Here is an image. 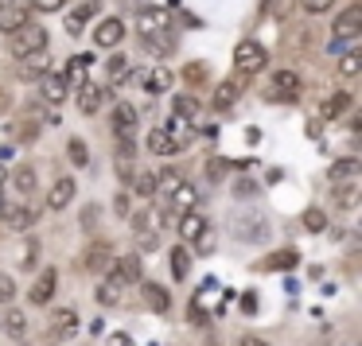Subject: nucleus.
Segmentation results:
<instances>
[{
  "instance_id": "f257e3e1",
  "label": "nucleus",
  "mask_w": 362,
  "mask_h": 346,
  "mask_svg": "<svg viewBox=\"0 0 362 346\" xmlns=\"http://www.w3.org/2000/svg\"><path fill=\"white\" fill-rule=\"evenodd\" d=\"M47 47V32H43L40 24H20L16 32H12V55L24 59L32 55V51H43Z\"/></svg>"
},
{
  "instance_id": "f03ea898",
  "label": "nucleus",
  "mask_w": 362,
  "mask_h": 346,
  "mask_svg": "<svg viewBox=\"0 0 362 346\" xmlns=\"http://www.w3.org/2000/svg\"><path fill=\"white\" fill-rule=\"evenodd\" d=\"M265 63H269V55H265V47H261L257 40H242V43L234 47V66H238V74H257Z\"/></svg>"
},
{
  "instance_id": "7ed1b4c3",
  "label": "nucleus",
  "mask_w": 362,
  "mask_h": 346,
  "mask_svg": "<svg viewBox=\"0 0 362 346\" xmlns=\"http://www.w3.org/2000/svg\"><path fill=\"white\" fill-rule=\"evenodd\" d=\"M300 90H304V82H300L296 71H276L273 78H269V97H273V102H296Z\"/></svg>"
},
{
  "instance_id": "20e7f679",
  "label": "nucleus",
  "mask_w": 362,
  "mask_h": 346,
  "mask_svg": "<svg viewBox=\"0 0 362 346\" xmlns=\"http://www.w3.org/2000/svg\"><path fill=\"white\" fill-rule=\"evenodd\" d=\"M331 32H335V43L358 40V32H362V4H351V8L339 12L335 24H331Z\"/></svg>"
},
{
  "instance_id": "39448f33",
  "label": "nucleus",
  "mask_w": 362,
  "mask_h": 346,
  "mask_svg": "<svg viewBox=\"0 0 362 346\" xmlns=\"http://www.w3.org/2000/svg\"><path fill=\"white\" fill-rule=\"evenodd\" d=\"M136 121H141V113H136L133 102H117V105H113V136H117V141H133V136H136Z\"/></svg>"
},
{
  "instance_id": "423d86ee",
  "label": "nucleus",
  "mask_w": 362,
  "mask_h": 346,
  "mask_svg": "<svg viewBox=\"0 0 362 346\" xmlns=\"http://www.w3.org/2000/svg\"><path fill=\"white\" fill-rule=\"evenodd\" d=\"M82 273H110L113 268V245H105V241H94L86 253H82Z\"/></svg>"
},
{
  "instance_id": "0eeeda50",
  "label": "nucleus",
  "mask_w": 362,
  "mask_h": 346,
  "mask_svg": "<svg viewBox=\"0 0 362 346\" xmlns=\"http://www.w3.org/2000/svg\"><path fill=\"white\" fill-rule=\"evenodd\" d=\"M55 284H59V273H55V268H43V273L35 276V284H32V292H28V299H32L35 307H47L51 296H55Z\"/></svg>"
},
{
  "instance_id": "6e6552de",
  "label": "nucleus",
  "mask_w": 362,
  "mask_h": 346,
  "mask_svg": "<svg viewBox=\"0 0 362 346\" xmlns=\"http://www.w3.org/2000/svg\"><path fill=\"white\" fill-rule=\"evenodd\" d=\"M47 71H51V55H47V47H43V51H32V55L20 59V78H24V82H40Z\"/></svg>"
},
{
  "instance_id": "1a4fd4ad",
  "label": "nucleus",
  "mask_w": 362,
  "mask_h": 346,
  "mask_svg": "<svg viewBox=\"0 0 362 346\" xmlns=\"http://www.w3.org/2000/svg\"><path fill=\"white\" fill-rule=\"evenodd\" d=\"M74 330H78V315H74V307H59V311H51L47 338H71Z\"/></svg>"
},
{
  "instance_id": "9d476101",
  "label": "nucleus",
  "mask_w": 362,
  "mask_h": 346,
  "mask_svg": "<svg viewBox=\"0 0 362 346\" xmlns=\"http://www.w3.org/2000/svg\"><path fill=\"white\" fill-rule=\"evenodd\" d=\"M40 102L43 105H63L66 102V78L63 74H43L40 78Z\"/></svg>"
},
{
  "instance_id": "9b49d317",
  "label": "nucleus",
  "mask_w": 362,
  "mask_h": 346,
  "mask_svg": "<svg viewBox=\"0 0 362 346\" xmlns=\"http://www.w3.org/2000/svg\"><path fill=\"white\" fill-rule=\"evenodd\" d=\"M43 125H47V117H43L40 109H32V113H24V117L16 121V141H24V144H32V141H40V133H43Z\"/></svg>"
},
{
  "instance_id": "f8f14e48",
  "label": "nucleus",
  "mask_w": 362,
  "mask_h": 346,
  "mask_svg": "<svg viewBox=\"0 0 362 346\" xmlns=\"http://www.w3.org/2000/svg\"><path fill=\"white\" fill-rule=\"evenodd\" d=\"M110 280H117V284H133V280H141V257L136 253H129V257H113V268H110Z\"/></svg>"
},
{
  "instance_id": "ddd939ff",
  "label": "nucleus",
  "mask_w": 362,
  "mask_h": 346,
  "mask_svg": "<svg viewBox=\"0 0 362 346\" xmlns=\"http://www.w3.org/2000/svg\"><path fill=\"white\" fill-rule=\"evenodd\" d=\"M121 40H125V24H121L117 16H110V20H102V24H98V32H94L98 47H117Z\"/></svg>"
},
{
  "instance_id": "4468645a",
  "label": "nucleus",
  "mask_w": 362,
  "mask_h": 346,
  "mask_svg": "<svg viewBox=\"0 0 362 346\" xmlns=\"http://www.w3.org/2000/svg\"><path fill=\"white\" fill-rule=\"evenodd\" d=\"M20 24H28V12L20 0H0V32H16Z\"/></svg>"
},
{
  "instance_id": "2eb2a0df",
  "label": "nucleus",
  "mask_w": 362,
  "mask_h": 346,
  "mask_svg": "<svg viewBox=\"0 0 362 346\" xmlns=\"http://www.w3.org/2000/svg\"><path fill=\"white\" fill-rule=\"evenodd\" d=\"M168 12L164 8H144L141 16H136V28H141V35H160V32H168Z\"/></svg>"
},
{
  "instance_id": "dca6fc26",
  "label": "nucleus",
  "mask_w": 362,
  "mask_h": 346,
  "mask_svg": "<svg viewBox=\"0 0 362 346\" xmlns=\"http://www.w3.org/2000/svg\"><path fill=\"white\" fill-rule=\"evenodd\" d=\"M238 94H242V82L238 78H226V82H218V86H214V97H211V105L218 113H226L230 105L238 102Z\"/></svg>"
},
{
  "instance_id": "f3484780",
  "label": "nucleus",
  "mask_w": 362,
  "mask_h": 346,
  "mask_svg": "<svg viewBox=\"0 0 362 346\" xmlns=\"http://www.w3.org/2000/svg\"><path fill=\"white\" fill-rule=\"evenodd\" d=\"M102 97H105V90L98 82H78V109L82 113H98L102 109Z\"/></svg>"
},
{
  "instance_id": "a211bd4d",
  "label": "nucleus",
  "mask_w": 362,
  "mask_h": 346,
  "mask_svg": "<svg viewBox=\"0 0 362 346\" xmlns=\"http://www.w3.org/2000/svg\"><path fill=\"white\" fill-rule=\"evenodd\" d=\"M206 234V218L199 210H187V214H180V237L183 241H199V237Z\"/></svg>"
},
{
  "instance_id": "6ab92c4d",
  "label": "nucleus",
  "mask_w": 362,
  "mask_h": 346,
  "mask_svg": "<svg viewBox=\"0 0 362 346\" xmlns=\"http://www.w3.org/2000/svg\"><path fill=\"white\" fill-rule=\"evenodd\" d=\"M148 148L156 152V156H175V152L183 148V141H175L168 129H156V133H148Z\"/></svg>"
},
{
  "instance_id": "aec40b11",
  "label": "nucleus",
  "mask_w": 362,
  "mask_h": 346,
  "mask_svg": "<svg viewBox=\"0 0 362 346\" xmlns=\"http://www.w3.org/2000/svg\"><path fill=\"white\" fill-rule=\"evenodd\" d=\"M0 214L8 218V226L12 229H28L35 222V210L32 206H12V203H0Z\"/></svg>"
},
{
  "instance_id": "412c9836",
  "label": "nucleus",
  "mask_w": 362,
  "mask_h": 346,
  "mask_svg": "<svg viewBox=\"0 0 362 346\" xmlns=\"http://www.w3.org/2000/svg\"><path fill=\"white\" fill-rule=\"evenodd\" d=\"M172 82H175V74L164 71V66H156V71H148L141 78V86L148 90V94H168V90H172Z\"/></svg>"
},
{
  "instance_id": "4be33fe9",
  "label": "nucleus",
  "mask_w": 362,
  "mask_h": 346,
  "mask_svg": "<svg viewBox=\"0 0 362 346\" xmlns=\"http://www.w3.org/2000/svg\"><path fill=\"white\" fill-rule=\"evenodd\" d=\"M168 304H172V296H168L164 284H156V280L144 284V307L148 311H168Z\"/></svg>"
},
{
  "instance_id": "5701e85b",
  "label": "nucleus",
  "mask_w": 362,
  "mask_h": 346,
  "mask_svg": "<svg viewBox=\"0 0 362 346\" xmlns=\"http://www.w3.org/2000/svg\"><path fill=\"white\" fill-rule=\"evenodd\" d=\"M195 187H191V183H180V187L172 191V206H168V210H180V214H187V210H195Z\"/></svg>"
},
{
  "instance_id": "b1692460",
  "label": "nucleus",
  "mask_w": 362,
  "mask_h": 346,
  "mask_svg": "<svg viewBox=\"0 0 362 346\" xmlns=\"http://www.w3.org/2000/svg\"><path fill=\"white\" fill-rule=\"evenodd\" d=\"M141 40H144V51H148V55H156V59H164V55H172V51H175L172 32H160V35H141Z\"/></svg>"
},
{
  "instance_id": "393cba45",
  "label": "nucleus",
  "mask_w": 362,
  "mask_h": 346,
  "mask_svg": "<svg viewBox=\"0 0 362 346\" xmlns=\"http://www.w3.org/2000/svg\"><path fill=\"white\" fill-rule=\"evenodd\" d=\"M71 198H74V179L66 175V179H59L55 187H51V210H63V206H71Z\"/></svg>"
},
{
  "instance_id": "a878e982",
  "label": "nucleus",
  "mask_w": 362,
  "mask_h": 346,
  "mask_svg": "<svg viewBox=\"0 0 362 346\" xmlns=\"http://www.w3.org/2000/svg\"><path fill=\"white\" fill-rule=\"evenodd\" d=\"M94 12H98V4H94V0L78 4V12H71V16H66V32H71V35H78L82 28H86V20L94 16Z\"/></svg>"
},
{
  "instance_id": "bb28decb",
  "label": "nucleus",
  "mask_w": 362,
  "mask_h": 346,
  "mask_svg": "<svg viewBox=\"0 0 362 346\" xmlns=\"http://www.w3.org/2000/svg\"><path fill=\"white\" fill-rule=\"evenodd\" d=\"M346 109H351V94H331L327 102H323V117H327V121L343 117Z\"/></svg>"
},
{
  "instance_id": "cd10ccee",
  "label": "nucleus",
  "mask_w": 362,
  "mask_h": 346,
  "mask_svg": "<svg viewBox=\"0 0 362 346\" xmlns=\"http://www.w3.org/2000/svg\"><path fill=\"white\" fill-rule=\"evenodd\" d=\"M12 183H16L20 195H32V191H35V167L32 164H20L16 175H12Z\"/></svg>"
},
{
  "instance_id": "c85d7f7f",
  "label": "nucleus",
  "mask_w": 362,
  "mask_h": 346,
  "mask_svg": "<svg viewBox=\"0 0 362 346\" xmlns=\"http://www.w3.org/2000/svg\"><path fill=\"white\" fill-rule=\"evenodd\" d=\"M195 113H199V102H195L191 94H180V97H175V105H172V117H175V121H191Z\"/></svg>"
},
{
  "instance_id": "c756f323",
  "label": "nucleus",
  "mask_w": 362,
  "mask_h": 346,
  "mask_svg": "<svg viewBox=\"0 0 362 346\" xmlns=\"http://www.w3.org/2000/svg\"><path fill=\"white\" fill-rule=\"evenodd\" d=\"M296 261H300V257H296L292 249H281V253H269V261H265L261 268H273V273H284V268H292Z\"/></svg>"
},
{
  "instance_id": "7c9ffc66",
  "label": "nucleus",
  "mask_w": 362,
  "mask_h": 346,
  "mask_svg": "<svg viewBox=\"0 0 362 346\" xmlns=\"http://www.w3.org/2000/svg\"><path fill=\"white\" fill-rule=\"evenodd\" d=\"M358 66H362V51L358 47H351L343 59H339V74H343V78H354V74H358Z\"/></svg>"
},
{
  "instance_id": "2f4dec72",
  "label": "nucleus",
  "mask_w": 362,
  "mask_h": 346,
  "mask_svg": "<svg viewBox=\"0 0 362 346\" xmlns=\"http://www.w3.org/2000/svg\"><path fill=\"white\" fill-rule=\"evenodd\" d=\"M4 330H8L12 338H24V335H28V319H24V311H8V315H4Z\"/></svg>"
},
{
  "instance_id": "473e14b6",
  "label": "nucleus",
  "mask_w": 362,
  "mask_h": 346,
  "mask_svg": "<svg viewBox=\"0 0 362 346\" xmlns=\"http://www.w3.org/2000/svg\"><path fill=\"white\" fill-rule=\"evenodd\" d=\"M187 273H191V253L187 249H172V276L183 280Z\"/></svg>"
},
{
  "instance_id": "72a5a7b5",
  "label": "nucleus",
  "mask_w": 362,
  "mask_h": 346,
  "mask_svg": "<svg viewBox=\"0 0 362 346\" xmlns=\"http://www.w3.org/2000/svg\"><path fill=\"white\" fill-rule=\"evenodd\" d=\"M133 187H136V195L152 198V195H156V175H152V172H141V175H133Z\"/></svg>"
},
{
  "instance_id": "f704fd0d",
  "label": "nucleus",
  "mask_w": 362,
  "mask_h": 346,
  "mask_svg": "<svg viewBox=\"0 0 362 346\" xmlns=\"http://www.w3.org/2000/svg\"><path fill=\"white\" fill-rule=\"evenodd\" d=\"M98 304H105V307H110V304H121V284H117V280H105L102 288H98Z\"/></svg>"
},
{
  "instance_id": "c9c22d12",
  "label": "nucleus",
  "mask_w": 362,
  "mask_h": 346,
  "mask_svg": "<svg viewBox=\"0 0 362 346\" xmlns=\"http://www.w3.org/2000/svg\"><path fill=\"white\" fill-rule=\"evenodd\" d=\"M66 152H71V164H74V167H86V164H90V148L78 141V136H74V141L66 144Z\"/></svg>"
},
{
  "instance_id": "e433bc0d",
  "label": "nucleus",
  "mask_w": 362,
  "mask_h": 346,
  "mask_svg": "<svg viewBox=\"0 0 362 346\" xmlns=\"http://www.w3.org/2000/svg\"><path fill=\"white\" fill-rule=\"evenodd\" d=\"M304 229H312V234H323V229H327V214L323 210H304Z\"/></svg>"
},
{
  "instance_id": "4c0bfd02",
  "label": "nucleus",
  "mask_w": 362,
  "mask_h": 346,
  "mask_svg": "<svg viewBox=\"0 0 362 346\" xmlns=\"http://www.w3.org/2000/svg\"><path fill=\"white\" fill-rule=\"evenodd\" d=\"M354 172H358V160H354V156H346V160H339V164L331 167V179H335V183H339V179H351Z\"/></svg>"
},
{
  "instance_id": "58836bf2",
  "label": "nucleus",
  "mask_w": 362,
  "mask_h": 346,
  "mask_svg": "<svg viewBox=\"0 0 362 346\" xmlns=\"http://www.w3.org/2000/svg\"><path fill=\"white\" fill-rule=\"evenodd\" d=\"M86 66H90V59H86V55H74L71 63H66V74H63V78H78V82H86Z\"/></svg>"
},
{
  "instance_id": "ea45409f",
  "label": "nucleus",
  "mask_w": 362,
  "mask_h": 346,
  "mask_svg": "<svg viewBox=\"0 0 362 346\" xmlns=\"http://www.w3.org/2000/svg\"><path fill=\"white\" fill-rule=\"evenodd\" d=\"M335 203L343 206V210H354V203H358V187H354V183L339 187V191H335Z\"/></svg>"
},
{
  "instance_id": "a19ab883",
  "label": "nucleus",
  "mask_w": 362,
  "mask_h": 346,
  "mask_svg": "<svg viewBox=\"0 0 362 346\" xmlns=\"http://www.w3.org/2000/svg\"><path fill=\"white\" fill-rule=\"evenodd\" d=\"M203 78H206V63H187L183 66V82H187V86H203Z\"/></svg>"
},
{
  "instance_id": "79ce46f5",
  "label": "nucleus",
  "mask_w": 362,
  "mask_h": 346,
  "mask_svg": "<svg viewBox=\"0 0 362 346\" xmlns=\"http://www.w3.org/2000/svg\"><path fill=\"white\" fill-rule=\"evenodd\" d=\"M265 226H269L265 218H245V222H242V237H245V241H257Z\"/></svg>"
},
{
  "instance_id": "37998d69",
  "label": "nucleus",
  "mask_w": 362,
  "mask_h": 346,
  "mask_svg": "<svg viewBox=\"0 0 362 346\" xmlns=\"http://www.w3.org/2000/svg\"><path fill=\"white\" fill-rule=\"evenodd\" d=\"M180 183H183V179H180V172H160V175H156V187L164 191V195H172V191L180 187Z\"/></svg>"
},
{
  "instance_id": "c03bdc74",
  "label": "nucleus",
  "mask_w": 362,
  "mask_h": 346,
  "mask_svg": "<svg viewBox=\"0 0 362 346\" xmlns=\"http://www.w3.org/2000/svg\"><path fill=\"white\" fill-rule=\"evenodd\" d=\"M12 296H16V280L8 273H0V304H12Z\"/></svg>"
},
{
  "instance_id": "a18cd8bd",
  "label": "nucleus",
  "mask_w": 362,
  "mask_h": 346,
  "mask_svg": "<svg viewBox=\"0 0 362 346\" xmlns=\"http://www.w3.org/2000/svg\"><path fill=\"white\" fill-rule=\"evenodd\" d=\"M300 4H304V12L320 16V12H331V4H335V0H300Z\"/></svg>"
},
{
  "instance_id": "49530a36",
  "label": "nucleus",
  "mask_w": 362,
  "mask_h": 346,
  "mask_svg": "<svg viewBox=\"0 0 362 346\" xmlns=\"http://www.w3.org/2000/svg\"><path fill=\"white\" fill-rule=\"evenodd\" d=\"M226 167H230L226 160H206V167H203V172L211 175V179H222V175H226Z\"/></svg>"
},
{
  "instance_id": "de8ad7c7",
  "label": "nucleus",
  "mask_w": 362,
  "mask_h": 346,
  "mask_svg": "<svg viewBox=\"0 0 362 346\" xmlns=\"http://www.w3.org/2000/svg\"><path fill=\"white\" fill-rule=\"evenodd\" d=\"M63 4H66V0H32V8H35V12H59Z\"/></svg>"
},
{
  "instance_id": "09e8293b",
  "label": "nucleus",
  "mask_w": 362,
  "mask_h": 346,
  "mask_svg": "<svg viewBox=\"0 0 362 346\" xmlns=\"http://www.w3.org/2000/svg\"><path fill=\"white\" fill-rule=\"evenodd\" d=\"M110 74H113V82L125 78V59H121V55H113V59H110Z\"/></svg>"
},
{
  "instance_id": "8fccbe9b",
  "label": "nucleus",
  "mask_w": 362,
  "mask_h": 346,
  "mask_svg": "<svg viewBox=\"0 0 362 346\" xmlns=\"http://www.w3.org/2000/svg\"><path fill=\"white\" fill-rule=\"evenodd\" d=\"M238 346H269V342H261V338H253V335H250V338H242Z\"/></svg>"
},
{
  "instance_id": "3c124183",
  "label": "nucleus",
  "mask_w": 362,
  "mask_h": 346,
  "mask_svg": "<svg viewBox=\"0 0 362 346\" xmlns=\"http://www.w3.org/2000/svg\"><path fill=\"white\" fill-rule=\"evenodd\" d=\"M110 346H129V338H125V335H113V338H110Z\"/></svg>"
},
{
  "instance_id": "603ef678",
  "label": "nucleus",
  "mask_w": 362,
  "mask_h": 346,
  "mask_svg": "<svg viewBox=\"0 0 362 346\" xmlns=\"http://www.w3.org/2000/svg\"><path fill=\"white\" fill-rule=\"evenodd\" d=\"M0 183H4V167H0Z\"/></svg>"
}]
</instances>
